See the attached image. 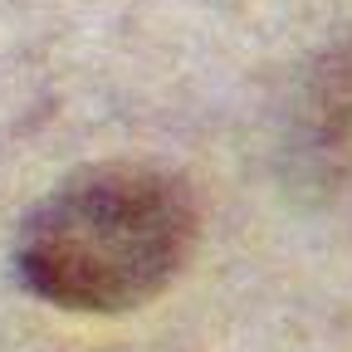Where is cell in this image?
<instances>
[{"label": "cell", "mask_w": 352, "mask_h": 352, "mask_svg": "<svg viewBox=\"0 0 352 352\" xmlns=\"http://www.w3.org/2000/svg\"><path fill=\"white\" fill-rule=\"evenodd\" d=\"M196 196L152 166H98L54 186L20 226V284L74 314H127L186 270Z\"/></svg>", "instance_id": "cell-1"}, {"label": "cell", "mask_w": 352, "mask_h": 352, "mask_svg": "<svg viewBox=\"0 0 352 352\" xmlns=\"http://www.w3.org/2000/svg\"><path fill=\"white\" fill-rule=\"evenodd\" d=\"M289 162L314 196L352 206V44L323 54L298 83Z\"/></svg>", "instance_id": "cell-2"}]
</instances>
